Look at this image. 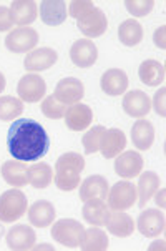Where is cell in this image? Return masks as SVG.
Instances as JSON below:
<instances>
[{
  "label": "cell",
  "instance_id": "obj_1",
  "mask_svg": "<svg viewBox=\"0 0 166 251\" xmlns=\"http://www.w3.org/2000/svg\"><path fill=\"white\" fill-rule=\"evenodd\" d=\"M8 153L20 161H37L48 153L50 138L44 126L30 118L14 122L7 135Z\"/></svg>",
  "mask_w": 166,
  "mask_h": 251
},
{
  "label": "cell",
  "instance_id": "obj_2",
  "mask_svg": "<svg viewBox=\"0 0 166 251\" xmlns=\"http://www.w3.org/2000/svg\"><path fill=\"white\" fill-rule=\"evenodd\" d=\"M85 170V158L80 153H63L55 163V185L62 191H73L80 185V175Z\"/></svg>",
  "mask_w": 166,
  "mask_h": 251
},
{
  "label": "cell",
  "instance_id": "obj_3",
  "mask_svg": "<svg viewBox=\"0 0 166 251\" xmlns=\"http://www.w3.org/2000/svg\"><path fill=\"white\" fill-rule=\"evenodd\" d=\"M27 195L20 190H7L0 195V221L14 223L27 213Z\"/></svg>",
  "mask_w": 166,
  "mask_h": 251
},
{
  "label": "cell",
  "instance_id": "obj_4",
  "mask_svg": "<svg viewBox=\"0 0 166 251\" xmlns=\"http://www.w3.org/2000/svg\"><path fill=\"white\" fill-rule=\"evenodd\" d=\"M52 231L50 235L57 243H60L67 248H80L82 243V236H83V225L76 220L71 218H63L52 223Z\"/></svg>",
  "mask_w": 166,
  "mask_h": 251
},
{
  "label": "cell",
  "instance_id": "obj_5",
  "mask_svg": "<svg viewBox=\"0 0 166 251\" xmlns=\"http://www.w3.org/2000/svg\"><path fill=\"white\" fill-rule=\"evenodd\" d=\"M136 186L130 181H118L108 190V208L113 211H125L136 203Z\"/></svg>",
  "mask_w": 166,
  "mask_h": 251
},
{
  "label": "cell",
  "instance_id": "obj_6",
  "mask_svg": "<svg viewBox=\"0 0 166 251\" xmlns=\"http://www.w3.org/2000/svg\"><path fill=\"white\" fill-rule=\"evenodd\" d=\"M38 44V33L30 27H19L5 37V47L14 53L32 52Z\"/></svg>",
  "mask_w": 166,
  "mask_h": 251
},
{
  "label": "cell",
  "instance_id": "obj_7",
  "mask_svg": "<svg viewBox=\"0 0 166 251\" xmlns=\"http://www.w3.org/2000/svg\"><path fill=\"white\" fill-rule=\"evenodd\" d=\"M47 92L45 80L37 74H27L20 78L19 85H17V93L19 99L27 103H35V101L44 100Z\"/></svg>",
  "mask_w": 166,
  "mask_h": 251
},
{
  "label": "cell",
  "instance_id": "obj_8",
  "mask_svg": "<svg viewBox=\"0 0 166 251\" xmlns=\"http://www.w3.org/2000/svg\"><path fill=\"white\" fill-rule=\"evenodd\" d=\"M85 95V87L83 83L80 82L75 76H67V78H62L60 82L57 83L53 92V97L57 99L60 103L67 105V107H71L75 103H80V100L83 99Z\"/></svg>",
  "mask_w": 166,
  "mask_h": 251
},
{
  "label": "cell",
  "instance_id": "obj_9",
  "mask_svg": "<svg viewBox=\"0 0 166 251\" xmlns=\"http://www.w3.org/2000/svg\"><path fill=\"white\" fill-rule=\"evenodd\" d=\"M136 228L146 238L160 236L166 228V218L156 208H148L140 213L138 220H136Z\"/></svg>",
  "mask_w": 166,
  "mask_h": 251
},
{
  "label": "cell",
  "instance_id": "obj_10",
  "mask_svg": "<svg viewBox=\"0 0 166 251\" xmlns=\"http://www.w3.org/2000/svg\"><path fill=\"white\" fill-rule=\"evenodd\" d=\"M76 27L78 30L88 38H96L100 35H103L108 28V20L103 10L100 8H93L92 12H88L87 15H83L82 19L76 20Z\"/></svg>",
  "mask_w": 166,
  "mask_h": 251
},
{
  "label": "cell",
  "instance_id": "obj_11",
  "mask_svg": "<svg viewBox=\"0 0 166 251\" xmlns=\"http://www.w3.org/2000/svg\"><path fill=\"white\" fill-rule=\"evenodd\" d=\"M57 60L58 55L53 49L40 47V49H33L32 52L27 53V57L24 60V67L28 74H35V72H42L53 67Z\"/></svg>",
  "mask_w": 166,
  "mask_h": 251
},
{
  "label": "cell",
  "instance_id": "obj_12",
  "mask_svg": "<svg viewBox=\"0 0 166 251\" xmlns=\"http://www.w3.org/2000/svg\"><path fill=\"white\" fill-rule=\"evenodd\" d=\"M115 173L123 180H130L142 173L143 170V156L138 151H125L115 156Z\"/></svg>",
  "mask_w": 166,
  "mask_h": 251
},
{
  "label": "cell",
  "instance_id": "obj_13",
  "mask_svg": "<svg viewBox=\"0 0 166 251\" xmlns=\"http://www.w3.org/2000/svg\"><path fill=\"white\" fill-rule=\"evenodd\" d=\"M70 58L80 69H88V67L95 65L96 58H98V49L90 38H82L71 45Z\"/></svg>",
  "mask_w": 166,
  "mask_h": 251
},
{
  "label": "cell",
  "instance_id": "obj_14",
  "mask_svg": "<svg viewBox=\"0 0 166 251\" xmlns=\"http://www.w3.org/2000/svg\"><path fill=\"white\" fill-rule=\"evenodd\" d=\"M35 231L27 226V225H15L7 231L5 241L7 246L12 251H25L32 250V246L35 245Z\"/></svg>",
  "mask_w": 166,
  "mask_h": 251
},
{
  "label": "cell",
  "instance_id": "obj_15",
  "mask_svg": "<svg viewBox=\"0 0 166 251\" xmlns=\"http://www.w3.org/2000/svg\"><path fill=\"white\" fill-rule=\"evenodd\" d=\"M123 110L130 117L143 118L151 110V99L143 90H131L123 97Z\"/></svg>",
  "mask_w": 166,
  "mask_h": 251
},
{
  "label": "cell",
  "instance_id": "obj_16",
  "mask_svg": "<svg viewBox=\"0 0 166 251\" xmlns=\"http://www.w3.org/2000/svg\"><path fill=\"white\" fill-rule=\"evenodd\" d=\"M65 123L67 128H70L71 131H82L85 128L92 125L93 120V112L88 105L85 103H75L71 107L67 108L65 112Z\"/></svg>",
  "mask_w": 166,
  "mask_h": 251
},
{
  "label": "cell",
  "instance_id": "obj_17",
  "mask_svg": "<svg viewBox=\"0 0 166 251\" xmlns=\"http://www.w3.org/2000/svg\"><path fill=\"white\" fill-rule=\"evenodd\" d=\"M108 180H106L105 176L101 175H92L88 176L87 180H83V183L80 185V200L85 203L88 201V200H106L108 197Z\"/></svg>",
  "mask_w": 166,
  "mask_h": 251
},
{
  "label": "cell",
  "instance_id": "obj_18",
  "mask_svg": "<svg viewBox=\"0 0 166 251\" xmlns=\"http://www.w3.org/2000/svg\"><path fill=\"white\" fill-rule=\"evenodd\" d=\"M100 87L106 95L118 97L128 88V75L120 69H110L101 75Z\"/></svg>",
  "mask_w": 166,
  "mask_h": 251
},
{
  "label": "cell",
  "instance_id": "obj_19",
  "mask_svg": "<svg viewBox=\"0 0 166 251\" xmlns=\"http://www.w3.org/2000/svg\"><path fill=\"white\" fill-rule=\"evenodd\" d=\"M2 176L14 188H22L28 185V167L25 161L8 160L2 165Z\"/></svg>",
  "mask_w": 166,
  "mask_h": 251
},
{
  "label": "cell",
  "instance_id": "obj_20",
  "mask_svg": "<svg viewBox=\"0 0 166 251\" xmlns=\"http://www.w3.org/2000/svg\"><path fill=\"white\" fill-rule=\"evenodd\" d=\"M40 19L48 27H57L67 20V3L62 0H44L40 3Z\"/></svg>",
  "mask_w": 166,
  "mask_h": 251
},
{
  "label": "cell",
  "instance_id": "obj_21",
  "mask_svg": "<svg viewBox=\"0 0 166 251\" xmlns=\"http://www.w3.org/2000/svg\"><path fill=\"white\" fill-rule=\"evenodd\" d=\"M55 216H57V210L50 201L47 200H38L28 208V220L33 226L37 228H47L53 223Z\"/></svg>",
  "mask_w": 166,
  "mask_h": 251
},
{
  "label": "cell",
  "instance_id": "obj_22",
  "mask_svg": "<svg viewBox=\"0 0 166 251\" xmlns=\"http://www.w3.org/2000/svg\"><path fill=\"white\" fill-rule=\"evenodd\" d=\"M108 233L118 236V238H128L131 233L135 231V221L130 215H126L125 211H110L108 218L105 223Z\"/></svg>",
  "mask_w": 166,
  "mask_h": 251
},
{
  "label": "cell",
  "instance_id": "obj_23",
  "mask_svg": "<svg viewBox=\"0 0 166 251\" xmlns=\"http://www.w3.org/2000/svg\"><path fill=\"white\" fill-rule=\"evenodd\" d=\"M10 14L15 25H19V27H28V25L37 20L38 8L37 3L32 2V0H15V2H12Z\"/></svg>",
  "mask_w": 166,
  "mask_h": 251
},
{
  "label": "cell",
  "instance_id": "obj_24",
  "mask_svg": "<svg viewBox=\"0 0 166 251\" xmlns=\"http://www.w3.org/2000/svg\"><path fill=\"white\" fill-rule=\"evenodd\" d=\"M83 220L87 221L92 226H105L106 218L110 215V208L108 205L103 201V200H88V201L83 203V210H82Z\"/></svg>",
  "mask_w": 166,
  "mask_h": 251
},
{
  "label": "cell",
  "instance_id": "obj_25",
  "mask_svg": "<svg viewBox=\"0 0 166 251\" xmlns=\"http://www.w3.org/2000/svg\"><path fill=\"white\" fill-rule=\"evenodd\" d=\"M126 137L120 128H108L105 131V137L101 140L100 151L105 158H115L125 150Z\"/></svg>",
  "mask_w": 166,
  "mask_h": 251
},
{
  "label": "cell",
  "instance_id": "obj_26",
  "mask_svg": "<svg viewBox=\"0 0 166 251\" xmlns=\"http://www.w3.org/2000/svg\"><path fill=\"white\" fill-rule=\"evenodd\" d=\"M131 140H133V145L138 150H150L153 142H155V126H153V123L144 120V118H140L131 128Z\"/></svg>",
  "mask_w": 166,
  "mask_h": 251
},
{
  "label": "cell",
  "instance_id": "obj_27",
  "mask_svg": "<svg viewBox=\"0 0 166 251\" xmlns=\"http://www.w3.org/2000/svg\"><path fill=\"white\" fill-rule=\"evenodd\" d=\"M140 80L146 87H160L165 82V67L158 60H144L138 69Z\"/></svg>",
  "mask_w": 166,
  "mask_h": 251
},
{
  "label": "cell",
  "instance_id": "obj_28",
  "mask_svg": "<svg viewBox=\"0 0 166 251\" xmlns=\"http://www.w3.org/2000/svg\"><path fill=\"white\" fill-rule=\"evenodd\" d=\"M160 188V176L155 172H144L142 173L136 186V195H138V205L144 206L151 200L153 195Z\"/></svg>",
  "mask_w": 166,
  "mask_h": 251
},
{
  "label": "cell",
  "instance_id": "obj_29",
  "mask_svg": "<svg viewBox=\"0 0 166 251\" xmlns=\"http://www.w3.org/2000/svg\"><path fill=\"white\" fill-rule=\"evenodd\" d=\"M108 236H106L105 231H101L98 226L85 229L83 236H82V243H80V248L83 251H106L108 250Z\"/></svg>",
  "mask_w": 166,
  "mask_h": 251
},
{
  "label": "cell",
  "instance_id": "obj_30",
  "mask_svg": "<svg viewBox=\"0 0 166 251\" xmlns=\"http://www.w3.org/2000/svg\"><path fill=\"white\" fill-rule=\"evenodd\" d=\"M118 38L123 45L126 47H135L143 40V27L138 20H125L118 27Z\"/></svg>",
  "mask_w": 166,
  "mask_h": 251
},
{
  "label": "cell",
  "instance_id": "obj_31",
  "mask_svg": "<svg viewBox=\"0 0 166 251\" xmlns=\"http://www.w3.org/2000/svg\"><path fill=\"white\" fill-rule=\"evenodd\" d=\"M53 181V170L47 163H37L28 168V185L33 188H47Z\"/></svg>",
  "mask_w": 166,
  "mask_h": 251
},
{
  "label": "cell",
  "instance_id": "obj_32",
  "mask_svg": "<svg viewBox=\"0 0 166 251\" xmlns=\"http://www.w3.org/2000/svg\"><path fill=\"white\" fill-rule=\"evenodd\" d=\"M24 113V101L12 95L0 97V120L12 122Z\"/></svg>",
  "mask_w": 166,
  "mask_h": 251
},
{
  "label": "cell",
  "instance_id": "obj_33",
  "mask_svg": "<svg viewBox=\"0 0 166 251\" xmlns=\"http://www.w3.org/2000/svg\"><path fill=\"white\" fill-rule=\"evenodd\" d=\"M105 131L106 128L105 126H93V128H90L87 131V133L83 135V148L87 153H90V155H93V153L100 151V147H101V140H103L105 137Z\"/></svg>",
  "mask_w": 166,
  "mask_h": 251
},
{
  "label": "cell",
  "instance_id": "obj_34",
  "mask_svg": "<svg viewBox=\"0 0 166 251\" xmlns=\"http://www.w3.org/2000/svg\"><path fill=\"white\" fill-rule=\"evenodd\" d=\"M65 112H67V105L60 103L53 95H48L42 101V113L47 118H50V120H60V118L65 117Z\"/></svg>",
  "mask_w": 166,
  "mask_h": 251
},
{
  "label": "cell",
  "instance_id": "obj_35",
  "mask_svg": "<svg viewBox=\"0 0 166 251\" xmlns=\"http://www.w3.org/2000/svg\"><path fill=\"white\" fill-rule=\"evenodd\" d=\"M125 7L133 17H144L153 10L155 2L153 0H126Z\"/></svg>",
  "mask_w": 166,
  "mask_h": 251
},
{
  "label": "cell",
  "instance_id": "obj_36",
  "mask_svg": "<svg viewBox=\"0 0 166 251\" xmlns=\"http://www.w3.org/2000/svg\"><path fill=\"white\" fill-rule=\"evenodd\" d=\"M93 8H95V3L90 2V0H73L70 3V8H68V14L78 20L83 15H87L88 12H92Z\"/></svg>",
  "mask_w": 166,
  "mask_h": 251
},
{
  "label": "cell",
  "instance_id": "obj_37",
  "mask_svg": "<svg viewBox=\"0 0 166 251\" xmlns=\"http://www.w3.org/2000/svg\"><path fill=\"white\" fill-rule=\"evenodd\" d=\"M165 95H166V88H160L158 92L155 93V97H153V107H155L156 113L160 115V117H166V108H165Z\"/></svg>",
  "mask_w": 166,
  "mask_h": 251
},
{
  "label": "cell",
  "instance_id": "obj_38",
  "mask_svg": "<svg viewBox=\"0 0 166 251\" xmlns=\"http://www.w3.org/2000/svg\"><path fill=\"white\" fill-rule=\"evenodd\" d=\"M12 25H14V20H12L10 8L0 7V32H8Z\"/></svg>",
  "mask_w": 166,
  "mask_h": 251
},
{
  "label": "cell",
  "instance_id": "obj_39",
  "mask_svg": "<svg viewBox=\"0 0 166 251\" xmlns=\"http://www.w3.org/2000/svg\"><path fill=\"white\" fill-rule=\"evenodd\" d=\"M165 32H166V27L165 25H161L158 30L155 32V37H153V40H155L156 47H160L161 50L166 49V42H165Z\"/></svg>",
  "mask_w": 166,
  "mask_h": 251
},
{
  "label": "cell",
  "instance_id": "obj_40",
  "mask_svg": "<svg viewBox=\"0 0 166 251\" xmlns=\"http://www.w3.org/2000/svg\"><path fill=\"white\" fill-rule=\"evenodd\" d=\"M156 203L160 208H165V188H161L160 193H156Z\"/></svg>",
  "mask_w": 166,
  "mask_h": 251
},
{
  "label": "cell",
  "instance_id": "obj_41",
  "mask_svg": "<svg viewBox=\"0 0 166 251\" xmlns=\"http://www.w3.org/2000/svg\"><path fill=\"white\" fill-rule=\"evenodd\" d=\"M150 250H165V241L161 240V241H155L151 246H150Z\"/></svg>",
  "mask_w": 166,
  "mask_h": 251
},
{
  "label": "cell",
  "instance_id": "obj_42",
  "mask_svg": "<svg viewBox=\"0 0 166 251\" xmlns=\"http://www.w3.org/2000/svg\"><path fill=\"white\" fill-rule=\"evenodd\" d=\"M5 76H3V74H0V93L5 90Z\"/></svg>",
  "mask_w": 166,
  "mask_h": 251
},
{
  "label": "cell",
  "instance_id": "obj_43",
  "mask_svg": "<svg viewBox=\"0 0 166 251\" xmlns=\"http://www.w3.org/2000/svg\"><path fill=\"white\" fill-rule=\"evenodd\" d=\"M2 233H3V228H2V226H0V236H2Z\"/></svg>",
  "mask_w": 166,
  "mask_h": 251
}]
</instances>
